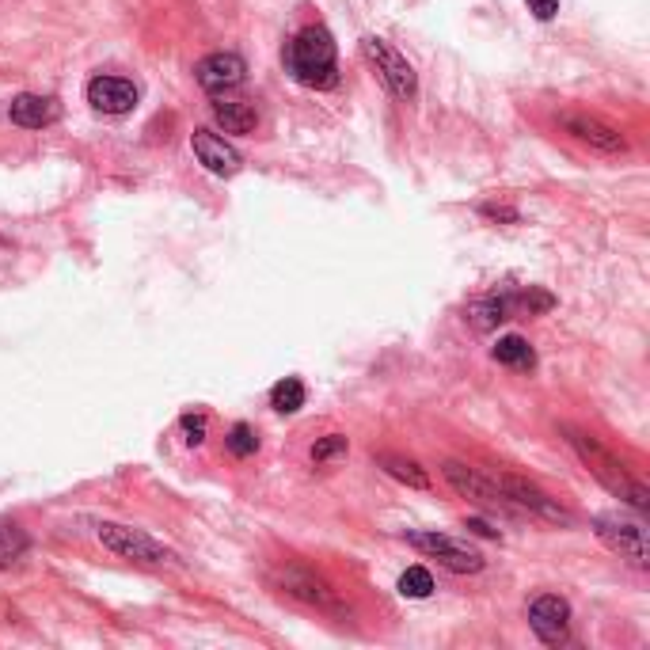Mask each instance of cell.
<instances>
[{
	"label": "cell",
	"instance_id": "cell-22",
	"mask_svg": "<svg viewBox=\"0 0 650 650\" xmlns=\"http://www.w3.org/2000/svg\"><path fill=\"white\" fill-rule=\"evenodd\" d=\"M396 590L403 597H411V601H422V597H430L434 593V574L426 571V567H407L400 574V582H396Z\"/></svg>",
	"mask_w": 650,
	"mask_h": 650
},
{
	"label": "cell",
	"instance_id": "cell-16",
	"mask_svg": "<svg viewBox=\"0 0 650 650\" xmlns=\"http://www.w3.org/2000/svg\"><path fill=\"white\" fill-rule=\"evenodd\" d=\"M517 312L514 297H476L464 305V320L476 327V331H495L498 324H506Z\"/></svg>",
	"mask_w": 650,
	"mask_h": 650
},
{
	"label": "cell",
	"instance_id": "cell-12",
	"mask_svg": "<svg viewBox=\"0 0 650 650\" xmlns=\"http://www.w3.org/2000/svg\"><path fill=\"white\" fill-rule=\"evenodd\" d=\"M198 84L206 88V92H213V96H221V92H232V88H240L244 84V73H248V65H244V58L240 54H210V58L198 61Z\"/></svg>",
	"mask_w": 650,
	"mask_h": 650
},
{
	"label": "cell",
	"instance_id": "cell-20",
	"mask_svg": "<svg viewBox=\"0 0 650 650\" xmlns=\"http://www.w3.org/2000/svg\"><path fill=\"white\" fill-rule=\"evenodd\" d=\"M23 555H27V533L16 521H0V571L16 567Z\"/></svg>",
	"mask_w": 650,
	"mask_h": 650
},
{
	"label": "cell",
	"instance_id": "cell-5",
	"mask_svg": "<svg viewBox=\"0 0 650 650\" xmlns=\"http://www.w3.org/2000/svg\"><path fill=\"white\" fill-rule=\"evenodd\" d=\"M441 476H445V483H449L460 498L476 502V506H483V510H498V514H521L514 502L502 495V487H498L495 479L479 476L476 468H468V464H460V460H445V464H441Z\"/></svg>",
	"mask_w": 650,
	"mask_h": 650
},
{
	"label": "cell",
	"instance_id": "cell-23",
	"mask_svg": "<svg viewBox=\"0 0 650 650\" xmlns=\"http://www.w3.org/2000/svg\"><path fill=\"white\" fill-rule=\"evenodd\" d=\"M346 453H350V441L343 434H327L312 445V464H339L346 460Z\"/></svg>",
	"mask_w": 650,
	"mask_h": 650
},
{
	"label": "cell",
	"instance_id": "cell-18",
	"mask_svg": "<svg viewBox=\"0 0 650 650\" xmlns=\"http://www.w3.org/2000/svg\"><path fill=\"white\" fill-rule=\"evenodd\" d=\"M491 358H495L498 365H510V369H533L536 365L533 346L525 343L521 335H506V339H498L495 350H491Z\"/></svg>",
	"mask_w": 650,
	"mask_h": 650
},
{
	"label": "cell",
	"instance_id": "cell-17",
	"mask_svg": "<svg viewBox=\"0 0 650 650\" xmlns=\"http://www.w3.org/2000/svg\"><path fill=\"white\" fill-rule=\"evenodd\" d=\"M213 122L225 130V134H251L255 126H259V115L251 111L248 103H236V99H221V103H213Z\"/></svg>",
	"mask_w": 650,
	"mask_h": 650
},
{
	"label": "cell",
	"instance_id": "cell-14",
	"mask_svg": "<svg viewBox=\"0 0 650 650\" xmlns=\"http://www.w3.org/2000/svg\"><path fill=\"white\" fill-rule=\"evenodd\" d=\"M88 103L99 115H126L137 107V88L122 77H96L88 80Z\"/></svg>",
	"mask_w": 650,
	"mask_h": 650
},
{
	"label": "cell",
	"instance_id": "cell-1",
	"mask_svg": "<svg viewBox=\"0 0 650 650\" xmlns=\"http://www.w3.org/2000/svg\"><path fill=\"white\" fill-rule=\"evenodd\" d=\"M567 441H571V449L578 453V460L590 468L593 479H597L605 491H612L620 502L635 506L639 514L650 510V491L624 468V460H616L601 441L590 438V434H582V430H567Z\"/></svg>",
	"mask_w": 650,
	"mask_h": 650
},
{
	"label": "cell",
	"instance_id": "cell-21",
	"mask_svg": "<svg viewBox=\"0 0 650 650\" xmlns=\"http://www.w3.org/2000/svg\"><path fill=\"white\" fill-rule=\"evenodd\" d=\"M270 407H274V411H282V415L301 411V407H305V384L297 381V377L278 381L274 388H270Z\"/></svg>",
	"mask_w": 650,
	"mask_h": 650
},
{
	"label": "cell",
	"instance_id": "cell-24",
	"mask_svg": "<svg viewBox=\"0 0 650 650\" xmlns=\"http://www.w3.org/2000/svg\"><path fill=\"white\" fill-rule=\"evenodd\" d=\"M225 445H229L232 457H251V453L259 449V434L251 430L248 422H236L229 430V438H225Z\"/></svg>",
	"mask_w": 650,
	"mask_h": 650
},
{
	"label": "cell",
	"instance_id": "cell-11",
	"mask_svg": "<svg viewBox=\"0 0 650 650\" xmlns=\"http://www.w3.org/2000/svg\"><path fill=\"white\" fill-rule=\"evenodd\" d=\"M529 628H533L536 639L548 643V647L567 643V635H571V605H567L563 597H555V593L536 597L533 605H529Z\"/></svg>",
	"mask_w": 650,
	"mask_h": 650
},
{
	"label": "cell",
	"instance_id": "cell-2",
	"mask_svg": "<svg viewBox=\"0 0 650 650\" xmlns=\"http://www.w3.org/2000/svg\"><path fill=\"white\" fill-rule=\"evenodd\" d=\"M289 77L305 88H335L339 84V69H335V39L327 27H305L286 50Z\"/></svg>",
	"mask_w": 650,
	"mask_h": 650
},
{
	"label": "cell",
	"instance_id": "cell-13",
	"mask_svg": "<svg viewBox=\"0 0 650 650\" xmlns=\"http://www.w3.org/2000/svg\"><path fill=\"white\" fill-rule=\"evenodd\" d=\"M191 149L213 175H236L240 168H244V156L236 153L221 134H213V130H194Z\"/></svg>",
	"mask_w": 650,
	"mask_h": 650
},
{
	"label": "cell",
	"instance_id": "cell-9",
	"mask_svg": "<svg viewBox=\"0 0 650 650\" xmlns=\"http://www.w3.org/2000/svg\"><path fill=\"white\" fill-rule=\"evenodd\" d=\"M495 483L502 487V495L514 502L521 514L529 517H540V521H552V525H563V529H571L574 525V514L567 506H559L555 498H548L536 483L521 476H495Z\"/></svg>",
	"mask_w": 650,
	"mask_h": 650
},
{
	"label": "cell",
	"instance_id": "cell-6",
	"mask_svg": "<svg viewBox=\"0 0 650 650\" xmlns=\"http://www.w3.org/2000/svg\"><path fill=\"white\" fill-rule=\"evenodd\" d=\"M403 540L415 548V552L430 555V559H438L445 571L453 574H476L483 571V555L472 548V544H464V540H457V536L449 533H403Z\"/></svg>",
	"mask_w": 650,
	"mask_h": 650
},
{
	"label": "cell",
	"instance_id": "cell-10",
	"mask_svg": "<svg viewBox=\"0 0 650 650\" xmlns=\"http://www.w3.org/2000/svg\"><path fill=\"white\" fill-rule=\"evenodd\" d=\"M274 586L286 593V597H293V601H305V605H312V609L343 612V605H339L335 590L327 586L324 578H316L312 571H301V567H286V571L274 574Z\"/></svg>",
	"mask_w": 650,
	"mask_h": 650
},
{
	"label": "cell",
	"instance_id": "cell-26",
	"mask_svg": "<svg viewBox=\"0 0 650 650\" xmlns=\"http://www.w3.org/2000/svg\"><path fill=\"white\" fill-rule=\"evenodd\" d=\"M525 4H529V12H533L540 23H548L555 12H559V0H525Z\"/></svg>",
	"mask_w": 650,
	"mask_h": 650
},
{
	"label": "cell",
	"instance_id": "cell-15",
	"mask_svg": "<svg viewBox=\"0 0 650 650\" xmlns=\"http://www.w3.org/2000/svg\"><path fill=\"white\" fill-rule=\"evenodd\" d=\"M8 115L16 126L23 130H42V126H54L61 118V103L54 96H16L12 99V107H8Z\"/></svg>",
	"mask_w": 650,
	"mask_h": 650
},
{
	"label": "cell",
	"instance_id": "cell-8",
	"mask_svg": "<svg viewBox=\"0 0 650 650\" xmlns=\"http://www.w3.org/2000/svg\"><path fill=\"white\" fill-rule=\"evenodd\" d=\"M362 54L369 58V65H377L381 80L388 84V92L396 99H415L419 96V77L411 69V61L403 58L400 50H392L384 39H362Z\"/></svg>",
	"mask_w": 650,
	"mask_h": 650
},
{
	"label": "cell",
	"instance_id": "cell-3",
	"mask_svg": "<svg viewBox=\"0 0 650 650\" xmlns=\"http://www.w3.org/2000/svg\"><path fill=\"white\" fill-rule=\"evenodd\" d=\"M96 536L107 552L122 555V559H130V563H141V567H179V555H175L168 544L153 540L145 529L118 525V521H103L96 529Z\"/></svg>",
	"mask_w": 650,
	"mask_h": 650
},
{
	"label": "cell",
	"instance_id": "cell-19",
	"mask_svg": "<svg viewBox=\"0 0 650 650\" xmlns=\"http://www.w3.org/2000/svg\"><path fill=\"white\" fill-rule=\"evenodd\" d=\"M377 464H381V468H384V472H388L392 479H400V483L415 487V491H426V487H430V476L422 472L415 460L396 457V453H381V457H377Z\"/></svg>",
	"mask_w": 650,
	"mask_h": 650
},
{
	"label": "cell",
	"instance_id": "cell-25",
	"mask_svg": "<svg viewBox=\"0 0 650 650\" xmlns=\"http://www.w3.org/2000/svg\"><path fill=\"white\" fill-rule=\"evenodd\" d=\"M179 426H183V434H187V445H202V441H206V415H183Z\"/></svg>",
	"mask_w": 650,
	"mask_h": 650
},
{
	"label": "cell",
	"instance_id": "cell-28",
	"mask_svg": "<svg viewBox=\"0 0 650 650\" xmlns=\"http://www.w3.org/2000/svg\"><path fill=\"white\" fill-rule=\"evenodd\" d=\"M468 529H472V533H476V536H487V540H498V529H491V525H487V521H479V517H472V521H468Z\"/></svg>",
	"mask_w": 650,
	"mask_h": 650
},
{
	"label": "cell",
	"instance_id": "cell-7",
	"mask_svg": "<svg viewBox=\"0 0 650 650\" xmlns=\"http://www.w3.org/2000/svg\"><path fill=\"white\" fill-rule=\"evenodd\" d=\"M559 130L567 137H574L578 145H586L590 153L601 156H624L628 153V137L620 134L612 122L597 115H586V111H563L559 115Z\"/></svg>",
	"mask_w": 650,
	"mask_h": 650
},
{
	"label": "cell",
	"instance_id": "cell-4",
	"mask_svg": "<svg viewBox=\"0 0 650 650\" xmlns=\"http://www.w3.org/2000/svg\"><path fill=\"white\" fill-rule=\"evenodd\" d=\"M593 533L609 544L612 552L620 559H628L631 567L647 571L650 567V544H647V529L639 517L628 514H597L593 517Z\"/></svg>",
	"mask_w": 650,
	"mask_h": 650
},
{
	"label": "cell",
	"instance_id": "cell-27",
	"mask_svg": "<svg viewBox=\"0 0 650 650\" xmlns=\"http://www.w3.org/2000/svg\"><path fill=\"white\" fill-rule=\"evenodd\" d=\"M479 213H483V217H491V221H510V225L517 221L514 206H479Z\"/></svg>",
	"mask_w": 650,
	"mask_h": 650
}]
</instances>
